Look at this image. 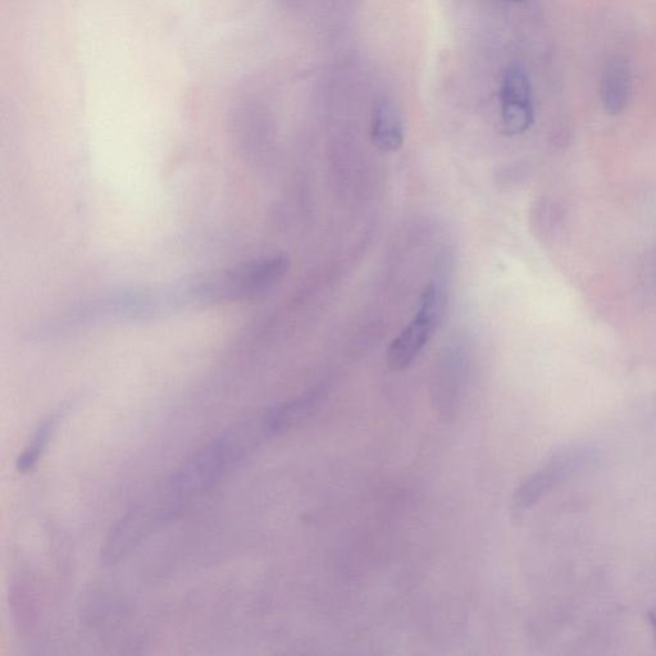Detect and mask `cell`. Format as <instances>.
<instances>
[{"label":"cell","mask_w":656,"mask_h":656,"mask_svg":"<svg viewBox=\"0 0 656 656\" xmlns=\"http://www.w3.org/2000/svg\"><path fill=\"white\" fill-rule=\"evenodd\" d=\"M501 120L505 134L521 135L530 130L533 115L530 77L525 68L510 66L505 72L500 90Z\"/></svg>","instance_id":"cell-5"},{"label":"cell","mask_w":656,"mask_h":656,"mask_svg":"<svg viewBox=\"0 0 656 656\" xmlns=\"http://www.w3.org/2000/svg\"><path fill=\"white\" fill-rule=\"evenodd\" d=\"M649 621L651 623V627H653L655 642H656V608L651 610V612L649 613Z\"/></svg>","instance_id":"cell-9"},{"label":"cell","mask_w":656,"mask_h":656,"mask_svg":"<svg viewBox=\"0 0 656 656\" xmlns=\"http://www.w3.org/2000/svg\"><path fill=\"white\" fill-rule=\"evenodd\" d=\"M67 409V405H61V407L48 414V416L43 418V421L39 423V426L36 427L34 432L33 439H31L29 445L22 450V453L18 455L16 462L18 472L29 473L38 466L41 455H43L44 450L47 449L50 437H52L58 423L61 422L63 417H65Z\"/></svg>","instance_id":"cell-8"},{"label":"cell","mask_w":656,"mask_h":656,"mask_svg":"<svg viewBox=\"0 0 656 656\" xmlns=\"http://www.w3.org/2000/svg\"><path fill=\"white\" fill-rule=\"evenodd\" d=\"M372 141L385 153L398 152L404 143V126L398 108L389 100L377 103L372 120Z\"/></svg>","instance_id":"cell-6"},{"label":"cell","mask_w":656,"mask_h":656,"mask_svg":"<svg viewBox=\"0 0 656 656\" xmlns=\"http://www.w3.org/2000/svg\"><path fill=\"white\" fill-rule=\"evenodd\" d=\"M184 507L185 504L168 486L139 501L108 532L100 550L104 566H116L129 557L141 542Z\"/></svg>","instance_id":"cell-2"},{"label":"cell","mask_w":656,"mask_h":656,"mask_svg":"<svg viewBox=\"0 0 656 656\" xmlns=\"http://www.w3.org/2000/svg\"><path fill=\"white\" fill-rule=\"evenodd\" d=\"M270 435L263 418L227 428L184 463L167 486L186 504L194 496L212 490Z\"/></svg>","instance_id":"cell-1"},{"label":"cell","mask_w":656,"mask_h":656,"mask_svg":"<svg viewBox=\"0 0 656 656\" xmlns=\"http://www.w3.org/2000/svg\"><path fill=\"white\" fill-rule=\"evenodd\" d=\"M446 302L448 296L439 282H431L425 287L416 316L387 349L386 363L391 371H404L416 361L443 321Z\"/></svg>","instance_id":"cell-3"},{"label":"cell","mask_w":656,"mask_h":656,"mask_svg":"<svg viewBox=\"0 0 656 656\" xmlns=\"http://www.w3.org/2000/svg\"><path fill=\"white\" fill-rule=\"evenodd\" d=\"M589 458V451L578 448L558 451V453L551 455L514 492L512 498L514 512L522 513L535 507L551 490L566 481L574 472L580 471Z\"/></svg>","instance_id":"cell-4"},{"label":"cell","mask_w":656,"mask_h":656,"mask_svg":"<svg viewBox=\"0 0 656 656\" xmlns=\"http://www.w3.org/2000/svg\"><path fill=\"white\" fill-rule=\"evenodd\" d=\"M631 75L623 62L614 61L608 67L601 84V100L605 111L619 115L627 107L631 97Z\"/></svg>","instance_id":"cell-7"}]
</instances>
